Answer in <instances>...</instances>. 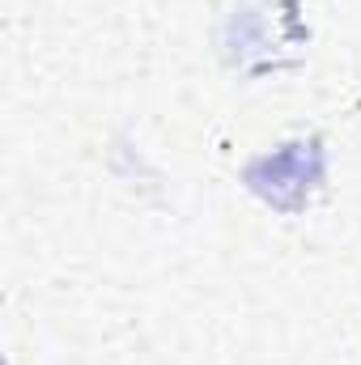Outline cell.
<instances>
[{
    "mask_svg": "<svg viewBox=\"0 0 361 365\" xmlns=\"http://www.w3.org/2000/svg\"><path fill=\"white\" fill-rule=\"evenodd\" d=\"M319 170H323L319 145H285L280 153L260 158V162L247 170V182L260 191V187H268L272 179H280L272 191H264V195H268L272 204H280V208H298V204L310 195V187L319 182Z\"/></svg>",
    "mask_w": 361,
    "mask_h": 365,
    "instance_id": "6da1fadb",
    "label": "cell"
}]
</instances>
